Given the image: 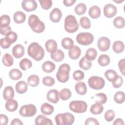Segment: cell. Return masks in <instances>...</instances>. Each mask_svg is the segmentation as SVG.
Segmentation results:
<instances>
[{"instance_id": "cell-21", "label": "cell", "mask_w": 125, "mask_h": 125, "mask_svg": "<svg viewBox=\"0 0 125 125\" xmlns=\"http://www.w3.org/2000/svg\"><path fill=\"white\" fill-rule=\"evenodd\" d=\"M28 89L27 83L23 81H21L18 82L15 86V89L17 93L19 94H23L26 92Z\"/></svg>"}, {"instance_id": "cell-9", "label": "cell", "mask_w": 125, "mask_h": 125, "mask_svg": "<svg viewBox=\"0 0 125 125\" xmlns=\"http://www.w3.org/2000/svg\"><path fill=\"white\" fill-rule=\"evenodd\" d=\"M36 107L33 104L22 105L19 110L20 115L26 117H32L36 114Z\"/></svg>"}, {"instance_id": "cell-42", "label": "cell", "mask_w": 125, "mask_h": 125, "mask_svg": "<svg viewBox=\"0 0 125 125\" xmlns=\"http://www.w3.org/2000/svg\"><path fill=\"white\" fill-rule=\"evenodd\" d=\"M17 34L13 31L9 32L6 35L5 38L10 44H12L15 42L17 40Z\"/></svg>"}, {"instance_id": "cell-50", "label": "cell", "mask_w": 125, "mask_h": 125, "mask_svg": "<svg viewBox=\"0 0 125 125\" xmlns=\"http://www.w3.org/2000/svg\"><path fill=\"white\" fill-rule=\"evenodd\" d=\"M104 119L108 122L112 121L115 118V112L112 110H108L104 113Z\"/></svg>"}, {"instance_id": "cell-22", "label": "cell", "mask_w": 125, "mask_h": 125, "mask_svg": "<svg viewBox=\"0 0 125 125\" xmlns=\"http://www.w3.org/2000/svg\"><path fill=\"white\" fill-rule=\"evenodd\" d=\"M101 9L98 6L94 5L91 6L88 11L89 16L92 19H96L101 16Z\"/></svg>"}, {"instance_id": "cell-41", "label": "cell", "mask_w": 125, "mask_h": 125, "mask_svg": "<svg viewBox=\"0 0 125 125\" xmlns=\"http://www.w3.org/2000/svg\"><path fill=\"white\" fill-rule=\"evenodd\" d=\"M75 12L78 15H83L86 10V6L83 3H80L75 8Z\"/></svg>"}, {"instance_id": "cell-59", "label": "cell", "mask_w": 125, "mask_h": 125, "mask_svg": "<svg viewBox=\"0 0 125 125\" xmlns=\"http://www.w3.org/2000/svg\"><path fill=\"white\" fill-rule=\"evenodd\" d=\"M113 124L114 125H124V121L123 120V119H122L121 118H117L114 121Z\"/></svg>"}, {"instance_id": "cell-30", "label": "cell", "mask_w": 125, "mask_h": 125, "mask_svg": "<svg viewBox=\"0 0 125 125\" xmlns=\"http://www.w3.org/2000/svg\"><path fill=\"white\" fill-rule=\"evenodd\" d=\"M9 76L13 80H18L22 77V74L19 69L14 68L9 71Z\"/></svg>"}, {"instance_id": "cell-3", "label": "cell", "mask_w": 125, "mask_h": 125, "mask_svg": "<svg viewBox=\"0 0 125 125\" xmlns=\"http://www.w3.org/2000/svg\"><path fill=\"white\" fill-rule=\"evenodd\" d=\"M64 28L65 30L69 33H73L78 30L79 24L74 16L69 15L65 17Z\"/></svg>"}, {"instance_id": "cell-27", "label": "cell", "mask_w": 125, "mask_h": 125, "mask_svg": "<svg viewBox=\"0 0 125 125\" xmlns=\"http://www.w3.org/2000/svg\"><path fill=\"white\" fill-rule=\"evenodd\" d=\"M54 107L49 104L48 103H45L43 104L41 107V111L42 113L44 115H51L54 112Z\"/></svg>"}, {"instance_id": "cell-12", "label": "cell", "mask_w": 125, "mask_h": 125, "mask_svg": "<svg viewBox=\"0 0 125 125\" xmlns=\"http://www.w3.org/2000/svg\"><path fill=\"white\" fill-rule=\"evenodd\" d=\"M117 12V9L116 7L111 3L107 4L104 7V14L108 18L113 17L116 15Z\"/></svg>"}, {"instance_id": "cell-18", "label": "cell", "mask_w": 125, "mask_h": 125, "mask_svg": "<svg viewBox=\"0 0 125 125\" xmlns=\"http://www.w3.org/2000/svg\"><path fill=\"white\" fill-rule=\"evenodd\" d=\"M51 59L56 62H60L64 58V52L61 49H57L54 52L51 53Z\"/></svg>"}, {"instance_id": "cell-46", "label": "cell", "mask_w": 125, "mask_h": 125, "mask_svg": "<svg viewBox=\"0 0 125 125\" xmlns=\"http://www.w3.org/2000/svg\"><path fill=\"white\" fill-rule=\"evenodd\" d=\"M123 78L122 77L119 75H117L116 78L112 82V85L114 88H118L120 87L123 83Z\"/></svg>"}, {"instance_id": "cell-37", "label": "cell", "mask_w": 125, "mask_h": 125, "mask_svg": "<svg viewBox=\"0 0 125 125\" xmlns=\"http://www.w3.org/2000/svg\"><path fill=\"white\" fill-rule=\"evenodd\" d=\"M28 84L32 87H36L40 83L39 77L36 75H31L27 79Z\"/></svg>"}, {"instance_id": "cell-44", "label": "cell", "mask_w": 125, "mask_h": 125, "mask_svg": "<svg viewBox=\"0 0 125 125\" xmlns=\"http://www.w3.org/2000/svg\"><path fill=\"white\" fill-rule=\"evenodd\" d=\"M118 75L117 72L112 69H108L106 70L104 73V76L107 80L109 82H112L113 80Z\"/></svg>"}, {"instance_id": "cell-5", "label": "cell", "mask_w": 125, "mask_h": 125, "mask_svg": "<svg viewBox=\"0 0 125 125\" xmlns=\"http://www.w3.org/2000/svg\"><path fill=\"white\" fill-rule=\"evenodd\" d=\"M55 119L57 125H71L74 122L75 118L72 114L65 112L57 114Z\"/></svg>"}, {"instance_id": "cell-51", "label": "cell", "mask_w": 125, "mask_h": 125, "mask_svg": "<svg viewBox=\"0 0 125 125\" xmlns=\"http://www.w3.org/2000/svg\"><path fill=\"white\" fill-rule=\"evenodd\" d=\"M40 4L42 9L44 10L49 9L52 5V1L51 0H39Z\"/></svg>"}, {"instance_id": "cell-53", "label": "cell", "mask_w": 125, "mask_h": 125, "mask_svg": "<svg viewBox=\"0 0 125 125\" xmlns=\"http://www.w3.org/2000/svg\"><path fill=\"white\" fill-rule=\"evenodd\" d=\"M125 59H121V60H120V61L118 62V66H119V69H120V72H121L123 76L125 75Z\"/></svg>"}, {"instance_id": "cell-8", "label": "cell", "mask_w": 125, "mask_h": 125, "mask_svg": "<svg viewBox=\"0 0 125 125\" xmlns=\"http://www.w3.org/2000/svg\"><path fill=\"white\" fill-rule=\"evenodd\" d=\"M94 40L93 35L89 32H81L76 37V41L78 43L82 45H88L91 44Z\"/></svg>"}, {"instance_id": "cell-16", "label": "cell", "mask_w": 125, "mask_h": 125, "mask_svg": "<svg viewBox=\"0 0 125 125\" xmlns=\"http://www.w3.org/2000/svg\"><path fill=\"white\" fill-rule=\"evenodd\" d=\"M81 54V50L77 45L73 46L68 51V56L72 60L78 59Z\"/></svg>"}, {"instance_id": "cell-47", "label": "cell", "mask_w": 125, "mask_h": 125, "mask_svg": "<svg viewBox=\"0 0 125 125\" xmlns=\"http://www.w3.org/2000/svg\"><path fill=\"white\" fill-rule=\"evenodd\" d=\"M95 96L97 98V100L95 101V103H99L101 104H104L107 101V96L104 93H99L96 94Z\"/></svg>"}, {"instance_id": "cell-36", "label": "cell", "mask_w": 125, "mask_h": 125, "mask_svg": "<svg viewBox=\"0 0 125 125\" xmlns=\"http://www.w3.org/2000/svg\"><path fill=\"white\" fill-rule=\"evenodd\" d=\"M72 94L70 90L68 88H64L59 92L60 98L63 101L68 100L71 97Z\"/></svg>"}, {"instance_id": "cell-49", "label": "cell", "mask_w": 125, "mask_h": 125, "mask_svg": "<svg viewBox=\"0 0 125 125\" xmlns=\"http://www.w3.org/2000/svg\"><path fill=\"white\" fill-rule=\"evenodd\" d=\"M73 77L75 80L79 81L83 79L84 77V74L82 71L80 70H77L73 72Z\"/></svg>"}, {"instance_id": "cell-52", "label": "cell", "mask_w": 125, "mask_h": 125, "mask_svg": "<svg viewBox=\"0 0 125 125\" xmlns=\"http://www.w3.org/2000/svg\"><path fill=\"white\" fill-rule=\"evenodd\" d=\"M100 124L95 118H87L85 122V125H99Z\"/></svg>"}, {"instance_id": "cell-55", "label": "cell", "mask_w": 125, "mask_h": 125, "mask_svg": "<svg viewBox=\"0 0 125 125\" xmlns=\"http://www.w3.org/2000/svg\"><path fill=\"white\" fill-rule=\"evenodd\" d=\"M8 122V118L7 116L4 114L0 115V124L1 125H6Z\"/></svg>"}, {"instance_id": "cell-24", "label": "cell", "mask_w": 125, "mask_h": 125, "mask_svg": "<svg viewBox=\"0 0 125 125\" xmlns=\"http://www.w3.org/2000/svg\"><path fill=\"white\" fill-rule=\"evenodd\" d=\"M75 89L76 92L79 95H83L86 94L87 92V87L84 82H78L75 86Z\"/></svg>"}, {"instance_id": "cell-28", "label": "cell", "mask_w": 125, "mask_h": 125, "mask_svg": "<svg viewBox=\"0 0 125 125\" xmlns=\"http://www.w3.org/2000/svg\"><path fill=\"white\" fill-rule=\"evenodd\" d=\"M103 110L104 107L102 104L99 103H95V104H93L90 108L91 113L94 115L100 114L103 112Z\"/></svg>"}, {"instance_id": "cell-39", "label": "cell", "mask_w": 125, "mask_h": 125, "mask_svg": "<svg viewBox=\"0 0 125 125\" xmlns=\"http://www.w3.org/2000/svg\"><path fill=\"white\" fill-rule=\"evenodd\" d=\"M113 24L117 28H123L125 25V21L124 18L121 16L116 17L113 21Z\"/></svg>"}, {"instance_id": "cell-15", "label": "cell", "mask_w": 125, "mask_h": 125, "mask_svg": "<svg viewBox=\"0 0 125 125\" xmlns=\"http://www.w3.org/2000/svg\"><path fill=\"white\" fill-rule=\"evenodd\" d=\"M12 51L13 56L17 59H19L24 55V47L22 45L18 44L13 47Z\"/></svg>"}, {"instance_id": "cell-17", "label": "cell", "mask_w": 125, "mask_h": 125, "mask_svg": "<svg viewBox=\"0 0 125 125\" xmlns=\"http://www.w3.org/2000/svg\"><path fill=\"white\" fill-rule=\"evenodd\" d=\"M35 124L36 125H52V121L42 115H38L35 119Z\"/></svg>"}, {"instance_id": "cell-25", "label": "cell", "mask_w": 125, "mask_h": 125, "mask_svg": "<svg viewBox=\"0 0 125 125\" xmlns=\"http://www.w3.org/2000/svg\"><path fill=\"white\" fill-rule=\"evenodd\" d=\"M56 65L52 62L47 61L44 62L42 64V70L47 73L52 72L55 69Z\"/></svg>"}, {"instance_id": "cell-26", "label": "cell", "mask_w": 125, "mask_h": 125, "mask_svg": "<svg viewBox=\"0 0 125 125\" xmlns=\"http://www.w3.org/2000/svg\"><path fill=\"white\" fill-rule=\"evenodd\" d=\"M13 19L16 23L20 24L24 22L26 19V15L23 12L18 11L16 12L13 16Z\"/></svg>"}, {"instance_id": "cell-2", "label": "cell", "mask_w": 125, "mask_h": 125, "mask_svg": "<svg viewBox=\"0 0 125 125\" xmlns=\"http://www.w3.org/2000/svg\"><path fill=\"white\" fill-rule=\"evenodd\" d=\"M28 23L33 31L35 33H42L45 29L44 23L40 21L39 17L36 15H31L29 17Z\"/></svg>"}, {"instance_id": "cell-45", "label": "cell", "mask_w": 125, "mask_h": 125, "mask_svg": "<svg viewBox=\"0 0 125 125\" xmlns=\"http://www.w3.org/2000/svg\"><path fill=\"white\" fill-rule=\"evenodd\" d=\"M80 24L81 27L84 29H89L91 27L90 20L86 17H83L80 20Z\"/></svg>"}, {"instance_id": "cell-14", "label": "cell", "mask_w": 125, "mask_h": 125, "mask_svg": "<svg viewBox=\"0 0 125 125\" xmlns=\"http://www.w3.org/2000/svg\"><path fill=\"white\" fill-rule=\"evenodd\" d=\"M62 17V13L61 10L58 8H54L49 14L50 20L51 21L57 23L61 20Z\"/></svg>"}, {"instance_id": "cell-58", "label": "cell", "mask_w": 125, "mask_h": 125, "mask_svg": "<svg viewBox=\"0 0 125 125\" xmlns=\"http://www.w3.org/2000/svg\"><path fill=\"white\" fill-rule=\"evenodd\" d=\"M22 125L23 123L21 121V120L18 118L14 119L11 122V125Z\"/></svg>"}, {"instance_id": "cell-1", "label": "cell", "mask_w": 125, "mask_h": 125, "mask_svg": "<svg viewBox=\"0 0 125 125\" xmlns=\"http://www.w3.org/2000/svg\"><path fill=\"white\" fill-rule=\"evenodd\" d=\"M28 55L36 61H41L44 56L43 48L38 42H33L28 47Z\"/></svg>"}, {"instance_id": "cell-6", "label": "cell", "mask_w": 125, "mask_h": 125, "mask_svg": "<svg viewBox=\"0 0 125 125\" xmlns=\"http://www.w3.org/2000/svg\"><path fill=\"white\" fill-rule=\"evenodd\" d=\"M70 109L75 113H83L87 110V104L83 101H72L69 105Z\"/></svg>"}, {"instance_id": "cell-54", "label": "cell", "mask_w": 125, "mask_h": 125, "mask_svg": "<svg viewBox=\"0 0 125 125\" xmlns=\"http://www.w3.org/2000/svg\"><path fill=\"white\" fill-rule=\"evenodd\" d=\"M0 46L3 49L8 48L11 45V44H10L7 42V41L6 40V39L5 38H1L0 39Z\"/></svg>"}, {"instance_id": "cell-11", "label": "cell", "mask_w": 125, "mask_h": 125, "mask_svg": "<svg viewBox=\"0 0 125 125\" xmlns=\"http://www.w3.org/2000/svg\"><path fill=\"white\" fill-rule=\"evenodd\" d=\"M22 9L26 12H32L37 8V3L34 0H24L21 2Z\"/></svg>"}, {"instance_id": "cell-31", "label": "cell", "mask_w": 125, "mask_h": 125, "mask_svg": "<svg viewBox=\"0 0 125 125\" xmlns=\"http://www.w3.org/2000/svg\"><path fill=\"white\" fill-rule=\"evenodd\" d=\"M79 66L84 70H87L91 67L92 62L83 57L79 61Z\"/></svg>"}, {"instance_id": "cell-48", "label": "cell", "mask_w": 125, "mask_h": 125, "mask_svg": "<svg viewBox=\"0 0 125 125\" xmlns=\"http://www.w3.org/2000/svg\"><path fill=\"white\" fill-rule=\"evenodd\" d=\"M55 81L54 78L50 76L44 77L42 79V83L47 86H51L55 84Z\"/></svg>"}, {"instance_id": "cell-23", "label": "cell", "mask_w": 125, "mask_h": 125, "mask_svg": "<svg viewBox=\"0 0 125 125\" xmlns=\"http://www.w3.org/2000/svg\"><path fill=\"white\" fill-rule=\"evenodd\" d=\"M5 108L10 112H14L17 110L18 107V103L17 101L13 99L7 101L5 103Z\"/></svg>"}, {"instance_id": "cell-4", "label": "cell", "mask_w": 125, "mask_h": 125, "mask_svg": "<svg viewBox=\"0 0 125 125\" xmlns=\"http://www.w3.org/2000/svg\"><path fill=\"white\" fill-rule=\"evenodd\" d=\"M70 71V67L69 64L67 63L61 64L56 73V78L58 81L62 83H66L69 79Z\"/></svg>"}, {"instance_id": "cell-60", "label": "cell", "mask_w": 125, "mask_h": 125, "mask_svg": "<svg viewBox=\"0 0 125 125\" xmlns=\"http://www.w3.org/2000/svg\"><path fill=\"white\" fill-rule=\"evenodd\" d=\"M114 2L117 3H120L123 2V1H121V0H119V1H114Z\"/></svg>"}, {"instance_id": "cell-29", "label": "cell", "mask_w": 125, "mask_h": 125, "mask_svg": "<svg viewBox=\"0 0 125 125\" xmlns=\"http://www.w3.org/2000/svg\"><path fill=\"white\" fill-rule=\"evenodd\" d=\"M97 56V52L94 48H89L86 51L85 58L88 61H91L94 60Z\"/></svg>"}, {"instance_id": "cell-38", "label": "cell", "mask_w": 125, "mask_h": 125, "mask_svg": "<svg viewBox=\"0 0 125 125\" xmlns=\"http://www.w3.org/2000/svg\"><path fill=\"white\" fill-rule=\"evenodd\" d=\"M19 65L22 70L25 71L27 69L30 68L32 67V63L30 60L27 58H24L20 61L19 63Z\"/></svg>"}, {"instance_id": "cell-35", "label": "cell", "mask_w": 125, "mask_h": 125, "mask_svg": "<svg viewBox=\"0 0 125 125\" xmlns=\"http://www.w3.org/2000/svg\"><path fill=\"white\" fill-rule=\"evenodd\" d=\"M62 46L65 49L69 50L74 45V42L73 40L69 37L63 38L61 42Z\"/></svg>"}, {"instance_id": "cell-43", "label": "cell", "mask_w": 125, "mask_h": 125, "mask_svg": "<svg viewBox=\"0 0 125 125\" xmlns=\"http://www.w3.org/2000/svg\"><path fill=\"white\" fill-rule=\"evenodd\" d=\"M10 22V17L7 15H3L0 18V28L7 27Z\"/></svg>"}, {"instance_id": "cell-20", "label": "cell", "mask_w": 125, "mask_h": 125, "mask_svg": "<svg viewBox=\"0 0 125 125\" xmlns=\"http://www.w3.org/2000/svg\"><path fill=\"white\" fill-rule=\"evenodd\" d=\"M45 46L47 51L51 54L57 49L58 45L57 42L55 40L50 39L46 41Z\"/></svg>"}, {"instance_id": "cell-19", "label": "cell", "mask_w": 125, "mask_h": 125, "mask_svg": "<svg viewBox=\"0 0 125 125\" xmlns=\"http://www.w3.org/2000/svg\"><path fill=\"white\" fill-rule=\"evenodd\" d=\"M14 97V90L13 88L11 86H6L3 91V99L8 101L9 100L13 99Z\"/></svg>"}, {"instance_id": "cell-33", "label": "cell", "mask_w": 125, "mask_h": 125, "mask_svg": "<svg viewBox=\"0 0 125 125\" xmlns=\"http://www.w3.org/2000/svg\"><path fill=\"white\" fill-rule=\"evenodd\" d=\"M125 45L123 42L121 41H115L113 44V50L116 53H121L123 52Z\"/></svg>"}, {"instance_id": "cell-57", "label": "cell", "mask_w": 125, "mask_h": 125, "mask_svg": "<svg viewBox=\"0 0 125 125\" xmlns=\"http://www.w3.org/2000/svg\"><path fill=\"white\" fill-rule=\"evenodd\" d=\"M76 2V0H64L63 3L66 7H69L73 5Z\"/></svg>"}, {"instance_id": "cell-7", "label": "cell", "mask_w": 125, "mask_h": 125, "mask_svg": "<svg viewBox=\"0 0 125 125\" xmlns=\"http://www.w3.org/2000/svg\"><path fill=\"white\" fill-rule=\"evenodd\" d=\"M88 83L89 87L92 89L94 90H100L104 87L105 81L102 77L93 76L88 79Z\"/></svg>"}, {"instance_id": "cell-13", "label": "cell", "mask_w": 125, "mask_h": 125, "mask_svg": "<svg viewBox=\"0 0 125 125\" xmlns=\"http://www.w3.org/2000/svg\"><path fill=\"white\" fill-rule=\"evenodd\" d=\"M59 96V91L55 89L50 90L46 94V98L47 100L49 102L53 104H56L59 102L60 100Z\"/></svg>"}, {"instance_id": "cell-40", "label": "cell", "mask_w": 125, "mask_h": 125, "mask_svg": "<svg viewBox=\"0 0 125 125\" xmlns=\"http://www.w3.org/2000/svg\"><path fill=\"white\" fill-rule=\"evenodd\" d=\"M114 100L118 104H123L125 101V93L121 91L116 92L114 96Z\"/></svg>"}, {"instance_id": "cell-10", "label": "cell", "mask_w": 125, "mask_h": 125, "mask_svg": "<svg viewBox=\"0 0 125 125\" xmlns=\"http://www.w3.org/2000/svg\"><path fill=\"white\" fill-rule=\"evenodd\" d=\"M97 45L100 51L102 52L106 51L110 47V41L107 37H102L99 39L97 42Z\"/></svg>"}, {"instance_id": "cell-34", "label": "cell", "mask_w": 125, "mask_h": 125, "mask_svg": "<svg viewBox=\"0 0 125 125\" xmlns=\"http://www.w3.org/2000/svg\"><path fill=\"white\" fill-rule=\"evenodd\" d=\"M110 62L109 57L106 54H102L100 55L98 58V62L100 65L102 66H105L108 65Z\"/></svg>"}, {"instance_id": "cell-56", "label": "cell", "mask_w": 125, "mask_h": 125, "mask_svg": "<svg viewBox=\"0 0 125 125\" xmlns=\"http://www.w3.org/2000/svg\"><path fill=\"white\" fill-rule=\"evenodd\" d=\"M11 28L10 27V26H8L7 27L0 28V32L1 35L5 36L9 32L11 31Z\"/></svg>"}, {"instance_id": "cell-32", "label": "cell", "mask_w": 125, "mask_h": 125, "mask_svg": "<svg viewBox=\"0 0 125 125\" xmlns=\"http://www.w3.org/2000/svg\"><path fill=\"white\" fill-rule=\"evenodd\" d=\"M2 62L4 65L7 67H10L13 65L14 62L13 57L9 53H5L3 56Z\"/></svg>"}]
</instances>
